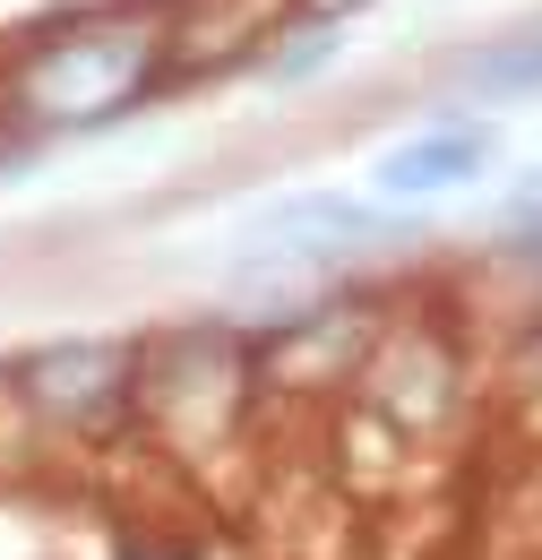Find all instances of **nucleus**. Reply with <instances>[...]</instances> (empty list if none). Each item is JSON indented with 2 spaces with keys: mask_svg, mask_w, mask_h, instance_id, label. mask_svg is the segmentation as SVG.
<instances>
[{
  "mask_svg": "<svg viewBox=\"0 0 542 560\" xmlns=\"http://www.w3.org/2000/svg\"><path fill=\"white\" fill-rule=\"evenodd\" d=\"M164 70V26L104 9V18H69L26 35L0 61V113L35 121V130H78V121H113L121 104L146 95V78Z\"/></svg>",
  "mask_w": 542,
  "mask_h": 560,
  "instance_id": "nucleus-1",
  "label": "nucleus"
},
{
  "mask_svg": "<svg viewBox=\"0 0 542 560\" xmlns=\"http://www.w3.org/2000/svg\"><path fill=\"white\" fill-rule=\"evenodd\" d=\"M241 388H250L241 346H233V337H215V328H181V337L138 346L130 406L155 422V431H173V440H215V422L241 406Z\"/></svg>",
  "mask_w": 542,
  "mask_h": 560,
  "instance_id": "nucleus-2",
  "label": "nucleus"
},
{
  "mask_svg": "<svg viewBox=\"0 0 542 560\" xmlns=\"http://www.w3.org/2000/svg\"><path fill=\"white\" fill-rule=\"evenodd\" d=\"M379 242H388V215L362 208V199H337V190L268 199L250 215V233H241L250 259H293V268H337V259H362Z\"/></svg>",
  "mask_w": 542,
  "mask_h": 560,
  "instance_id": "nucleus-3",
  "label": "nucleus"
},
{
  "mask_svg": "<svg viewBox=\"0 0 542 560\" xmlns=\"http://www.w3.org/2000/svg\"><path fill=\"white\" fill-rule=\"evenodd\" d=\"M17 388H26V406H35V415L69 422V431H95V422H113L121 406H130L138 353L130 346H104V337H78V346L35 353V362L17 371Z\"/></svg>",
  "mask_w": 542,
  "mask_h": 560,
  "instance_id": "nucleus-4",
  "label": "nucleus"
},
{
  "mask_svg": "<svg viewBox=\"0 0 542 560\" xmlns=\"http://www.w3.org/2000/svg\"><path fill=\"white\" fill-rule=\"evenodd\" d=\"M482 164H491V130L482 121H439V130H413L379 155V199H448V190H466L482 182Z\"/></svg>",
  "mask_w": 542,
  "mask_h": 560,
  "instance_id": "nucleus-5",
  "label": "nucleus"
},
{
  "mask_svg": "<svg viewBox=\"0 0 542 560\" xmlns=\"http://www.w3.org/2000/svg\"><path fill=\"white\" fill-rule=\"evenodd\" d=\"M466 86L474 95H542V26L534 35H499L466 61Z\"/></svg>",
  "mask_w": 542,
  "mask_h": 560,
  "instance_id": "nucleus-6",
  "label": "nucleus"
},
{
  "mask_svg": "<svg viewBox=\"0 0 542 560\" xmlns=\"http://www.w3.org/2000/svg\"><path fill=\"white\" fill-rule=\"evenodd\" d=\"M534 371H542V346H534Z\"/></svg>",
  "mask_w": 542,
  "mask_h": 560,
  "instance_id": "nucleus-7",
  "label": "nucleus"
}]
</instances>
